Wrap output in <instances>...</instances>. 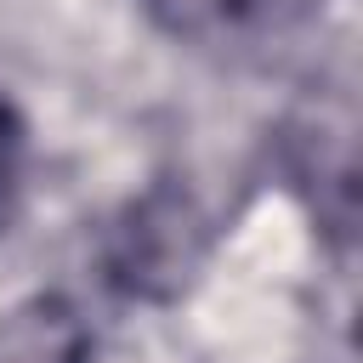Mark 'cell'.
Masks as SVG:
<instances>
[{
    "instance_id": "cell-1",
    "label": "cell",
    "mask_w": 363,
    "mask_h": 363,
    "mask_svg": "<svg viewBox=\"0 0 363 363\" xmlns=\"http://www.w3.org/2000/svg\"><path fill=\"white\" fill-rule=\"evenodd\" d=\"M147 11L176 40L210 51H261L284 40L312 11V0H147Z\"/></svg>"
},
{
    "instance_id": "cell-2",
    "label": "cell",
    "mask_w": 363,
    "mask_h": 363,
    "mask_svg": "<svg viewBox=\"0 0 363 363\" xmlns=\"http://www.w3.org/2000/svg\"><path fill=\"white\" fill-rule=\"evenodd\" d=\"M11 164H17V125H11V113L0 102V187L11 182Z\"/></svg>"
}]
</instances>
